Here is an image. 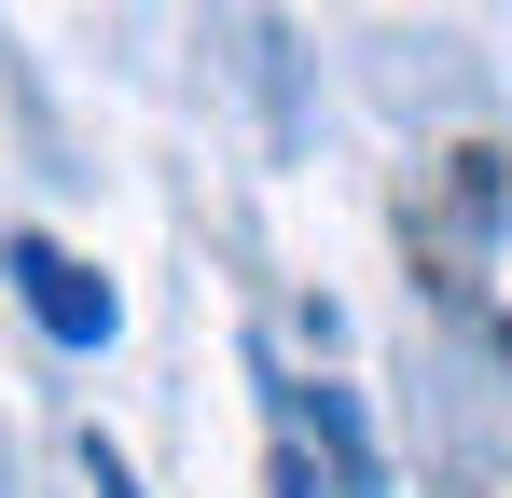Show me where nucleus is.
<instances>
[{"mask_svg": "<svg viewBox=\"0 0 512 498\" xmlns=\"http://www.w3.org/2000/svg\"><path fill=\"white\" fill-rule=\"evenodd\" d=\"M84 471H97V498H139V485H125V457H111V443H84Z\"/></svg>", "mask_w": 512, "mask_h": 498, "instance_id": "7ed1b4c3", "label": "nucleus"}, {"mask_svg": "<svg viewBox=\"0 0 512 498\" xmlns=\"http://www.w3.org/2000/svg\"><path fill=\"white\" fill-rule=\"evenodd\" d=\"M14 291H28V319L56 332V346H111V319H125V305H111V277L70 263L56 236H14Z\"/></svg>", "mask_w": 512, "mask_h": 498, "instance_id": "f257e3e1", "label": "nucleus"}, {"mask_svg": "<svg viewBox=\"0 0 512 498\" xmlns=\"http://www.w3.org/2000/svg\"><path fill=\"white\" fill-rule=\"evenodd\" d=\"M291 415L319 429V457H333V498H374V443H360V415H346L333 388H291Z\"/></svg>", "mask_w": 512, "mask_h": 498, "instance_id": "f03ea898", "label": "nucleus"}]
</instances>
